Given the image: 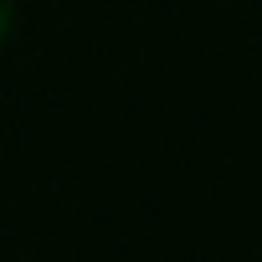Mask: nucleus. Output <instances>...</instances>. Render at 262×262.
<instances>
[{"label":"nucleus","mask_w":262,"mask_h":262,"mask_svg":"<svg viewBox=\"0 0 262 262\" xmlns=\"http://www.w3.org/2000/svg\"><path fill=\"white\" fill-rule=\"evenodd\" d=\"M11 26H16V0H0V41L11 36Z\"/></svg>","instance_id":"nucleus-1"}]
</instances>
